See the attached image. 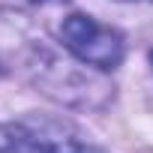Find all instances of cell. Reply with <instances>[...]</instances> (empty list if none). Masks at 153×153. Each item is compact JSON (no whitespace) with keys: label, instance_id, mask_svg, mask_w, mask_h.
<instances>
[{"label":"cell","instance_id":"6da1fadb","mask_svg":"<svg viewBox=\"0 0 153 153\" xmlns=\"http://www.w3.org/2000/svg\"><path fill=\"white\" fill-rule=\"evenodd\" d=\"M60 42L66 51L75 54V60H81L84 66H93V69H102V72L117 69L126 57L123 36L114 27L99 24L96 18H90L84 12H72L63 18Z\"/></svg>","mask_w":153,"mask_h":153},{"label":"cell","instance_id":"7a4b0ae2","mask_svg":"<svg viewBox=\"0 0 153 153\" xmlns=\"http://www.w3.org/2000/svg\"><path fill=\"white\" fill-rule=\"evenodd\" d=\"M30 129V144L33 153H105L96 144H90L87 138H81L72 126L57 123V120H39L30 117L24 120Z\"/></svg>","mask_w":153,"mask_h":153},{"label":"cell","instance_id":"3957f363","mask_svg":"<svg viewBox=\"0 0 153 153\" xmlns=\"http://www.w3.org/2000/svg\"><path fill=\"white\" fill-rule=\"evenodd\" d=\"M0 153H33L27 123H0Z\"/></svg>","mask_w":153,"mask_h":153},{"label":"cell","instance_id":"277c9868","mask_svg":"<svg viewBox=\"0 0 153 153\" xmlns=\"http://www.w3.org/2000/svg\"><path fill=\"white\" fill-rule=\"evenodd\" d=\"M27 3H33V6H48V3H66V0H27Z\"/></svg>","mask_w":153,"mask_h":153},{"label":"cell","instance_id":"5b68a950","mask_svg":"<svg viewBox=\"0 0 153 153\" xmlns=\"http://www.w3.org/2000/svg\"><path fill=\"white\" fill-rule=\"evenodd\" d=\"M120 3H141V0H120Z\"/></svg>","mask_w":153,"mask_h":153},{"label":"cell","instance_id":"8992f818","mask_svg":"<svg viewBox=\"0 0 153 153\" xmlns=\"http://www.w3.org/2000/svg\"><path fill=\"white\" fill-rule=\"evenodd\" d=\"M150 63H153V51H150Z\"/></svg>","mask_w":153,"mask_h":153}]
</instances>
